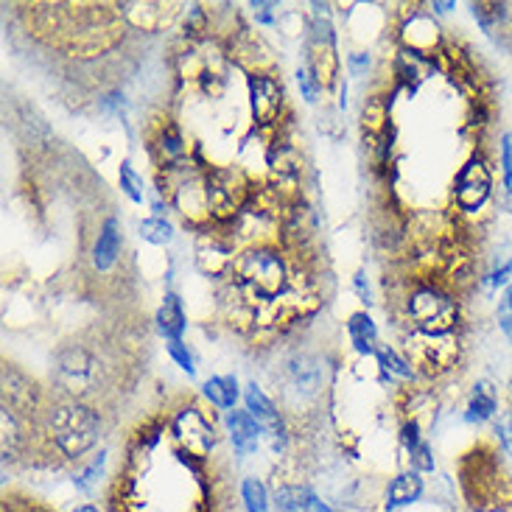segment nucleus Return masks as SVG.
Here are the masks:
<instances>
[{"instance_id":"obj_1","label":"nucleus","mask_w":512,"mask_h":512,"mask_svg":"<svg viewBox=\"0 0 512 512\" xmlns=\"http://www.w3.org/2000/svg\"><path fill=\"white\" fill-rule=\"evenodd\" d=\"M230 278L243 297L260 303H275L286 295L291 288V280H295L286 258L275 247H250L235 255Z\"/></svg>"},{"instance_id":"obj_2","label":"nucleus","mask_w":512,"mask_h":512,"mask_svg":"<svg viewBox=\"0 0 512 512\" xmlns=\"http://www.w3.org/2000/svg\"><path fill=\"white\" fill-rule=\"evenodd\" d=\"M48 426H51V443L65 459H79L99 443L102 418L84 403H59L48 414Z\"/></svg>"},{"instance_id":"obj_3","label":"nucleus","mask_w":512,"mask_h":512,"mask_svg":"<svg viewBox=\"0 0 512 512\" xmlns=\"http://www.w3.org/2000/svg\"><path fill=\"white\" fill-rule=\"evenodd\" d=\"M406 316L414 333L423 336H451L459 325V305L446 291L426 286L418 288L406 303Z\"/></svg>"},{"instance_id":"obj_4","label":"nucleus","mask_w":512,"mask_h":512,"mask_svg":"<svg viewBox=\"0 0 512 512\" xmlns=\"http://www.w3.org/2000/svg\"><path fill=\"white\" fill-rule=\"evenodd\" d=\"M207 182V213L216 222H233L250 205V180L235 168H210Z\"/></svg>"},{"instance_id":"obj_5","label":"nucleus","mask_w":512,"mask_h":512,"mask_svg":"<svg viewBox=\"0 0 512 512\" xmlns=\"http://www.w3.org/2000/svg\"><path fill=\"white\" fill-rule=\"evenodd\" d=\"M406 353H409V364L420 367L426 375H437L451 370L456 358H459V348L451 336H423V333H411L406 339Z\"/></svg>"},{"instance_id":"obj_6","label":"nucleus","mask_w":512,"mask_h":512,"mask_svg":"<svg viewBox=\"0 0 512 512\" xmlns=\"http://www.w3.org/2000/svg\"><path fill=\"white\" fill-rule=\"evenodd\" d=\"M171 431H174V440H177V451L188 454V456H197V459H207L213 446H216V431L213 423L205 418V411L190 406L185 411H180L174 423H171Z\"/></svg>"},{"instance_id":"obj_7","label":"nucleus","mask_w":512,"mask_h":512,"mask_svg":"<svg viewBox=\"0 0 512 512\" xmlns=\"http://www.w3.org/2000/svg\"><path fill=\"white\" fill-rule=\"evenodd\" d=\"M493 190V177H490V168L481 157H471L462 171L456 174V182H454V199L462 210H479L487 197H490Z\"/></svg>"},{"instance_id":"obj_8","label":"nucleus","mask_w":512,"mask_h":512,"mask_svg":"<svg viewBox=\"0 0 512 512\" xmlns=\"http://www.w3.org/2000/svg\"><path fill=\"white\" fill-rule=\"evenodd\" d=\"M250 104L255 124L260 129H269L280 120L283 112V87L272 73H252L250 76Z\"/></svg>"},{"instance_id":"obj_9","label":"nucleus","mask_w":512,"mask_h":512,"mask_svg":"<svg viewBox=\"0 0 512 512\" xmlns=\"http://www.w3.org/2000/svg\"><path fill=\"white\" fill-rule=\"evenodd\" d=\"M227 431H230L233 451H235L238 456H252V454L258 451L263 426L252 418L247 409H241V411L233 409V411L227 414Z\"/></svg>"},{"instance_id":"obj_10","label":"nucleus","mask_w":512,"mask_h":512,"mask_svg":"<svg viewBox=\"0 0 512 512\" xmlns=\"http://www.w3.org/2000/svg\"><path fill=\"white\" fill-rule=\"evenodd\" d=\"M423 473L418 471H403L398 473L393 481H389L386 487V509H398V507H409L414 501L423 499Z\"/></svg>"},{"instance_id":"obj_11","label":"nucleus","mask_w":512,"mask_h":512,"mask_svg":"<svg viewBox=\"0 0 512 512\" xmlns=\"http://www.w3.org/2000/svg\"><path fill=\"white\" fill-rule=\"evenodd\" d=\"M120 243H124V238H120V225L118 218H107L99 238H95V247H93V266L99 272H110L118 255H120Z\"/></svg>"},{"instance_id":"obj_12","label":"nucleus","mask_w":512,"mask_h":512,"mask_svg":"<svg viewBox=\"0 0 512 512\" xmlns=\"http://www.w3.org/2000/svg\"><path fill=\"white\" fill-rule=\"evenodd\" d=\"M188 328V320H185V311H182V300L174 295V291H168L163 297V305L157 308V331L168 339V341H177L182 339Z\"/></svg>"},{"instance_id":"obj_13","label":"nucleus","mask_w":512,"mask_h":512,"mask_svg":"<svg viewBox=\"0 0 512 512\" xmlns=\"http://www.w3.org/2000/svg\"><path fill=\"white\" fill-rule=\"evenodd\" d=\"M496 409H499V398H496L493 384L481 381V384H476L473 395H471V401H468L465 420H468V423H487V420H490L493 414H496Z\"/></svg>"},{"instance_id":"obj_14","label":"nucleus","mask_w":512,"mask_h":512,"mask_svg":"<svg viewBox=\"0 0 512 512\" xmlns=\"http://www.w3.org/2000/svg\"><path fill=\"white\" fill-rule=\"evenodd\" d=\"M348 333H350V341L358 353H378V331H375V322L367 311H358L350 316L348 322Z\"/></svg>"},{"instance_id":"obj_15","label":"nucleus","mask_w":512,"mask_h":512,"mask_svg":"<svg viewBox=\"0 0 512 512\" xmlns=\"http://www.w3.org/2000/svg\"><path fill=\"white\" fill-rule=\"evenodd\" d=\"M205 398L218 409H235L238 403V381L233 375H213L202 384Z\"/></svg>"},{"instance_id":"obj_16","label":"nucleus","mask_w":512,"mask_h":512,"mask_svg":"<svg viewBox=\"0 0 512 512\" xmlns=\"http://www.w3.org/2000/svg\"><path fill=\"white\" fill-rule=\"evenodd\" d=\"M313 490L308 484H297V481H288L275 487V507L278 512H303L305 501Z\"/></svg>"},{"instance_id":"obj_17","label":"nucleus","mask_w":512,"mask_h":512,"mask_svg":"<svg viewBox=\"0 0 512 512\" xmlns=\"http://www.w3.org/2000/svg\"><path fill=\"white\" fill-rule=\"evenodd\" d=\"M241 501L247 512H269V493H266V484L255 476L241 481Z\"/></svg>"},{"instance_id":"obj_18","label":"nucleus","mask_w":512,"mask_h":512,"mask_svg":"<svg viewBox=\"0 0 512 512\" xmlns=\"http://www.w3.org/2000/svg\"><path fill=\"white\" fill-rule=\"evenodd\" d=\"M140 238L154 243V247H165V243L174 241V227H171L165 218H146V222H140Z\"/></svg>"},{"instance_id":"obj_19","label":"nucleus","mask_w":512,"mask_h":512,"mask_svg":"<svg viewBox=\"0 0 512 512\" xmlns=\"http://www.w3.org/2000/svg\"><path fill=\"white\" fill-rule=\"evenodd\" d=\"M361 120H364V129H370L373 135L381 132L384 124L389 120V104H386L384 99H378V95H373V99H370L367 104H364V115H361Z\"/></svg>"},{"instance_id":"obj_20","label":"nucleus","mask_w":512,"mask_h":512,"mask_svg":"<svg viewBox=\"0 0 512 512\" xmlns=\"http://www.w3.org/2000/svg\"><path fill=\"white\" fill-rule=\"evenodd\" d=\"M118 180H120V190H124L135 205H143V199H146V197H143V180L135 174V168H132L129 163H120Z\"/></svg>"},{"instance_id":"obj_21","label":"nucleus","mask_w":512,"mask_h":512,"mask_svg":"<svg viewBox=\"0 0 512 512\" xmlns=\"http://www.w3.org/2000/svg\"><path fill=\"white\" fill-rule=\"evenodd\" d=\"M378 358H381V367L386 370V373H393V375H398V378H411L414 375V367L406 361V358H401L393 348H378Z\"/></svg>"},{"instance_id":"obj_22","label":"nucleus","mask_w":512,"mask_h":512,"mask_svg":"<svg viewBox=\"0 0 512 512\" xmlns=\"http://www.w3.org/2000/svg\"><path fill=\"white\" fill-rule=\"evenodd\" d=\"M102 471H104V454H99V456L90 462V465H84L82 473L73 476V487H76V490H82V493H90L93 487H95V481L102 479Z\"/></svg>"},{"instance_id":"obj_23","label":"nucleus","mask_w":512,"mask_h":512,"mask_svg":"<svg viewBox=\"0 0 512 512\" xmlns=\"http://www.w3.org/2000/svg\"><path fill=\"white\" fill-rule=\"evenodd\" d=\"M165 348H168V356L177 361V367H180V370H185L188 375L197 373V367H193V356H190V350H188V345H185L182 339H177V341H168Z\"/></svg>"},{"instance_id":"obj_24","label":"nucleus","mask_w":512,"mask_h":512,"mask_svg":"<svg viewBox=\"0 0 512 512\" xmlns=\"http://www.w3.org/2000/svg\"><path fill=\"white\" fill-rule=\"evenodd\" d=\"M409 459H411V471L434 473V456H431V446L426 440L418 448H414V454H409Z\"/></svg>"},{"instance_id":"obj_25","label":"nucleus","mask_w":512,"mask_h":512,"mask_svg":"<svg viewBox=\"0 0 512 512\" xmlns=\"http://www.w3.org/2000/svg\"><path fill=\"white\" fill-rule=\"evenodd\" d=\"M401 443H403L406 454H414V448H418V446L423 443V437H420V423L414 420V418L403 420V426H401Z\"/></svg>"},{"instance_id":"obj_26","label":"nucleus","mask_w":512,"mask_h":512,"mask_svg":"<svg viewBox=\"0 0 512 512\" xmlns=\"http://www.w3.org/2000/svg\"><path fill=\"white\" fill-rule=\"evenodd\" d=\"M297 84L303 90V99L308 104H313L316 102V93H320V84H316V79L308 73V67H297Z\"/></svg>"},{"instance_id":"obj_27","label":"nucleus","mask_w":512,"mask_h":512,"mask_svg":"<svg viewBox=\"0 0 512 512\" xmlns=\"http://www.w3.org/2000/svg\"><path fill=\"white\" fill-rule=\"evenodd\" d=\"M350 65V73L353 76H367V70H370V54H353L348 59Z\"/></svg>"},{"instance_id":"obj_28","label":"nucleus","mask_w":512,"mask_h":512,"mask_svg":"<svg viewBox=\"0 0 512 512\" xmlns=\"http://www.w3.org/2000/svg\"><path fill=\"white\" fill-rule=\"evenodd\" d=\"M272 9H275V4H252L255 20H258V22H263V26H272V22H275Z\"/></svg>"},{"instance_id":"obj_29","label":"nucleus","mask_w":512,"mask_h":512,"mask_svg":"<svg viewBox=\"0 0 512 512\" xmlns=\"http://www.w3.org/2000/svg\"><path fill=\"white\" fill-rule=\"evenodd\" d=\"M303 512H333L331 509V504L328 501H322L320 496H316V493H311L308 496V501H305V509Z\"/></svg>"},{"instance_id":"obj_30","label":"nucleus","mask_w":512,"mask_h":512,"mask_svg":"<svg viewBox=\"0 0 512 512\" xmlns=\"http://www.w3.org/2000/svg\"><path fill=\"white\" fill-rule=\"evenodd\" d=\"M509 275H512V260H509V263H504L501 269H499V272H496L490 280H487V283H490V286H496V288H499V286H504V283L509 280Z\"/></svg>"},{"instance_id":"obj_31","label":"nucleus","mask_w":512,"mask_h":512,"mask_svg":"<svg viewBox=\"0 0 512 512\" xmlns=\"http://www.w3.org/2000/svg\"><path fill=\"white\" fill-rule=\"evenodd\" d=\"M496 434H499V440H501V446L512 454V426H496Z\"/></svg>"},{"instance_id":"obj_32","label":"nucleus","mask_w":512,"mask_h":512,"mask_svg":"<svg viewBox=\"0 0 512 512\" xmlns=\"http://www.w3.org/2000/svg\"><path fill=\"white\" fill-rule=\"evenodd\" d=\"M356 291H358V297L364 303H370V288H367V283H364V272L356 275Z\"/></svg>"},{"instance_id":"obj_33","label":"nucleus","mask_w":512,"mask_h":512,"mask_svg":"<svg viewBox=\"0 0 512 512\" xmlns=\"http://www.w3.org/2000/svg\"><path fill=\"white\" fill-rule=\"evenodd\" d=\"M73 512H102L99 509V504H93V501H87V504H79L76 509H73Z\"/></svg>"},{"instance_id":"obj_34","label":"nucleus","mask_w":512,"mask_h":512,"mask_svg":"<svg viewBox=\"0 0 512 512\" xmlns=\"http://www.w3.org/2000/svg\"><path fill=\"white\" fill-rule=\"evenodd\" d=\"M434 9L437 12H448V9H454V4H434Z\"/></svg>"},{"instance_id":"obj_35","label":"nucleus","mask_w":512,"mask_h":512,"mask_svg":"<svg viewBox=\"0 0 512 512\" xmlns=\"http://www.w3.org/2000/svg\"><path fill=\"white\" fill-rule=\"evenodd\" d=\"M507 291H509V297H512V286H509V288H507Z\"/></svg>"}]
</instances>
